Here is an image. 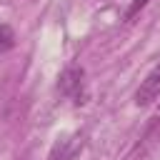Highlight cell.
<instances>
[{
	"label": "cell",
	"instance_id": "3",
	"mask_svg": "<svg viewBox=\"0 0 160 160\" xmlns=\"http://www.w3.org/2000/svg\"><path fill=\"white\" fill-rule=\"evenodd\" d=\"M12 45H15V32H12V28H10V25H0V52L10 50Z\"/></svg>",
	"mask_w": 160,
	"mask_h": 160
},
{
	"label": "cell",
	"instance_id": "4",
	"mask_svg": "<svg viewBox=\"0 0 160 160\" xmlns=\"http://www.w3.org/2000/svg\"><path fill=\"white\" fill-rule=\"evenodd\" d=\"M148 2H150V0H132V2H130V8L125 10V20H128V22H130V20H135V18H138V12H140Z\"/></svg>",
	"mask_w": 160,
	"mask_h": 160
},
{
	"label": "cell",
	"instance_id": "1",
	"mask_svg": "<svg viewBox=\"0 0 160 160\" xmlns=\"http://www.w3.org/2000/svg\"><path fill=\"white\" fill-rule=\"evenodd\" d=\"M160 98V62L145 75V80L140 82L138 92H135V105L138 108H145V105H152L155 100Z\"/></svg>",
	"mask_w": 160,
	"mask_h": 160
},
{
	"label": "cell",
	"instance_id": "2",
	"mask_svg": "<svg viewBox=\"0 0 160 160\" xmlns=\"http://www.w3.org/2000/svg\"><path fill=\"white\" fill-rule=\"evenodd\" d=\"M82 68H68L62 75H60V82H58V90L62 95H75L78 98V90L82 88Z\"/></svg>",
	"mask_w": 160,
	"mask_h": 160
}]
</instances>
